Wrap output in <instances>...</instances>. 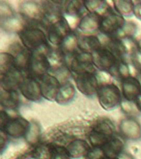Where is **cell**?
Wrapping results in <instances>:
<instances>
[{
	"mask_svg": "<svg viewBox=\"0 0 141 159\" xmlns=\"http://www.w3.org/2000/svg\"><path fill=\"white\" fill-rule=\"evenodd\" d=\"M119 134L124 140L139 141L141 139L140 123L135 117H126L120 122Z\"/></svg>",
	"mask_w": 141,
	"mask_h": 159,
	"instance_id": "cell-9",
	"label": "cell"
},
{
	"mask_svg": "<svg viewBox=\"0 0 141 159\" xmlns=\"http://www.w3.org/2000/svg\"><path fill=\"white\" fill-rule=\"evenodd\" d=\"M22 46L32 52H41L49 55L52 47L47 39L46 32L40 27L27 25L18 33Z\"/></svg>",
	"mask_w": 141,
	"mask_h": 159,
	"instance_id": "cell-1",
	"label": "cell"
},
{
	"mask_svg": "<svg viewBox=\"0 0 141 159\" xmlns=\"http://www.w3.org/2000/svg\"><path fill=\"white\" fill-rule=\"evenodd\" d=\"M27 76L16 67L1 75V87L6 91H18L21 84Z\"/></svg>",
	"mask_w": 141,
	"mask_h": 159,
	"instance_id": "cell-13",
	"label": "cell"
},
{
	"mask_svg": "<svg viewBox=\"0 0 141 159\" xmlns=\"http://www.w3.org/2000/svg\"><path fill=\"white\" fill-rule=\"evenodd\" d=\"M49 74L55 77L61 84V85L70 82V78L73 77L71 70L69 69V67L67 65H63L61 66L53 68L50 70Z\"/></svg>",
	"mask_w": 141,
	"mask_h": 159,
	"instance_id": "cell-28",
	"label": "cell"
},
{
	"mask_svg": "<svg viewBox=\"0 0 141 159\" xmlns=\"http://www.w3.org/2000/svg\"><path fill=\"white\" fill-rule=\"evenodd\" d=\"M75 81L77 89L87 97L96 95L101 82L96 73H86L73 77Z\"/></svg>",
	"mask_w": 141,
	"mask_h": 159,
	"instance_id": "cell-8",
	"label": "cell"
},
{
	"mask_svg": "<svg viewBox=\"0 0 141 159\" xmlns=\"http://www.w3.org/2000/svg\"><path fill=\"white\" fill-rule=\"evenodd\" d=\"M19 13L22 18L29 25L35 23H41L43 18V7L42 3L36 2H24L20 4Z\"/></svg>",
	"mask_w": 141,
	"mask_h": 159,
	"instance_id": "cell-10",
	"label": "cell"
},
{
	"mask_svg": "<svg viewBox=\"0 0 141 159\" xmlns=\"http://www.w3.org/2000/svg\"><path fill=\"white\" fill-rule=\"evenodd\" d=\"M107 158H117L124 152L125 140L121 136H114L110 141L102 147Z\"/></svg>",
	"mask_w": 141,
	"mask_h": 159,
	"instance_id": "cell-21",
	"label": "cell"
},
{
	"mask_svg": "<svg viewBox=\"0 0 141 159\" xmlns=\"http://www.w3.org/2000/svg\"><path fill=\"white\" fill-rule=\"evenodd\" d=\"M20 94L23 98L32 102H40L43 99L40 80L27 76L19 88Z\"/></svg>",
	"mask_w": 141,
	"mask_h": 159,
	"instance_id": "cell-11",
	"label": "cell"
},
{
	"mask_svg": "<svg viewBox=\"0 0 141 159\" xmlns=\"http://www.w3.org/2000/svg\"><path fill=\"white\" fill-rule=\"evenodd\" d=\"M22 94L19 91H6L2 89L1 92V106L5 111L15 112L22 104Z\"/></svg>",
	"mask_w": 141,
	"mask_h": 159,
	"instance_id": "cell-18",
	"label": "cell"
},
{
	"mask_svg": "<svg viewBox=\"0 0 141 159\" xmlns=\"http://www.w3.org/2000/svg\"><path fill=\"white\" fill-rule=\"evenodd\" d=\"M66 65L71 70L73 77L86 73H96L92 55L90 53L79 52L66 60Z\"/></svg>",
	"mask_w": 141,
	"mask_h": 159,
	"instance_id": "cell-4",
	"label": "cell"
},
{
	"mask_svg": "<svg viewBox=\"0 0 141 159\" xmlns=\"http://www.w3.org/2000/svg\"><path fill=\"white\" fill-rule=\"evenodd\" d=\"M138 47H139V49L141 50V39L138 41Z\"/></svg>",
	"mask_w": 141,
	"mask_h": 159,
	"instance_id": "cell-37",
	"label": "cell"
},
{
	"mask_svg": "<svg viewBox=\"0 0 141 159\" xmlns=\"http://www.w3.org/2000/svg\"><path fill=\"white\" fill-rule=\"evenodd\" d=\"M138 27L133 22H126L124 27L121 29L116 38L125 39V38H134L135 35L137 32Z\"/></svg>",
	"mask_w": 141,
	"mask_h": 159,
	"instance_id": "cell-31",
	"label": "cell"
},
{
	"mask_svg": "<svg viewBox=\"0 0 141 159\" xmlns=\"http://www.w3.org/2000/svg\"><path fill=\"white\" fill-rule=\"evenodd\" d=\"M103 47L101 38L96 35H79V52L92 54Z\"/></svg>",
	"mask_w": 141,
	"mask_h": 159,
	"instance_id": "cell-20",
	"label": "cell"
},
{
	"mask_svg": "<svg viewBox=\"0 0 141 159\" xmlns=\"http://www.w3.org/2000/svg\"><path fill=\"white\" fill-rule=\"evenodd\" d=\"M96 96L102 109L107 111H111L121 106L123 100L121 89L112 82L101 84Z\"/></svg>",
	"mask_w": 141,
	"mask_h": 159,
	"instance_id": "cell-3",
	"label": "cell"
},
{
	"mask_svg": "<svg viewBox=\"0 0 141 159\" xmlns=\"http://www.w3.org/2000/svg\"><path fill=\"white\" fill-rule=\"evenodd\" d=\"M14 66V57L11 53H1L0 55V72L1 75L4 74Z\"/></svg>",
	"mask_w": 141,
	"mask_h": 159,
	"instance_id": "cell-30",
	"label": "cell"
},
{
	"mask_svg": "<svg viewBox=\"0 0 141 159\" xmlns=\"http://www.w3.org/2000/svg\"><path fill=\"white\" fill-rule=\"evenodd\" d=\"M134 15L138 19L141 21V2H139L135 5V11H134Z\"/></svg>",
	"mask_w": 141,
	"mask_h": 159,
	"instance_id": "cell-35",
	"label": "cell"
},
{
	"mask_svg": "<svg viewBox=\"0 0 141 159\" xmlns=\"http://www.w3.org/2000/svg\"><path fill=\"white\" fill-rule=\"evenodd\" d=\"M1 133V152L4 151V148L7 147V143H8V141H9V138L4 134V132H2V130L0 131Z\"/></svg>",
	"mask_w": 141,
	"mask_h": 159,
	"instance_id": "cell-34",
	"label": "cell"
},
{
	"mask_svg": "<svg viewBox=\"0 0 141 159\" xmlns=\"http://www.w3.org/2000/svg\"><path fill=\"white\" fill-rule=\"evenodd\" d=\"M40 84L43 99L49 101H55L57 94L62 86L59 80L52 75L48 74L40 80Z\"/></svg>",
	"mask_w": 141,
	"mask_h": 159,
	"instance_id": "cell-16",
	"label": "cell"
},
{
	"mask_svg": "<svg viewBox=\"0 0 141 159\" xmlns=\"http://www.w3.org/2000/svg\"><path fill=\"white\" fill-rule=\"evenodd\" d=\"M79 35L72 32L63 41L59 48L64 54L65 58L69 59L74 55L79 52Z\"/></svg>",
	"mask_w": 141,
	"mask_h": 159,
	"instance_id": "cell-22",
	"label": "cell"
},
{
	"mask_svg": "<svg viewBox=\"0 0 141 159\" xmlns=\"http://www.w3.org/2000/svg\"><path fill=\"white\" fill-rule=\"evenodd\" d=\"M135 103L136 108L138 109L139 113H140L141 114V94L137 98V99H136Z\"/></svg>",
	"mask_w": 141,
	"mask_h": 159,
	"instance_id": "cell-36",
	"label": "cell"
},
{
	"mask_svg": "<svg viewBox=\"0 0 141 159\" xmlns=\"http://www.w3.org/2000/svg\"><path fill=\"white\" fill-rule=\"evenodd\" d=\"M102 148H92L85 159H106Z\"/></svg>",
	"mask_w": 141,
	"mask_h": 159,
	"instance_id": "cell-32",
	"label": "cell"
},
{
	"mask_svg": "<svg viewBox=\"0 0 141 159\" xmlns=\"http://www.w3.org/2000/svg\"><path fill=\"white\" fill-rule=\"evenodd\" d=\"M51 65L48 59V55L41 52H32V61L27 76L36 80H41L49 74Z\"/></svg>",
	"mask_w": 141,
	"mask_h": 159,
	"instance_id": "cell-6",
	"label": "cell"
},
{
	"mask_svg": "<svg viewBox=\"0 0 141 159\" xmlns=\"http://www.w3.org/2000/svg\"><path fill=\"white\" fill-rule=\"evenodd\" d=\"M130 59L132 66L135 68L136 70H138L141 73V50L139 49V47L138 49L131 55Z\"/></svg>",
	"mask_w": 141,
	"mask_h": 159,
	"instance_id": "cell-33",
	"label": "cell"
},
{
	"mask_svg": "<svg viewBox=\"0 0 141 159\" xmlns=\"http://www.w3.org/2000/svg\"><path fill=\"white\" fill-rule=\"evenodd\" d=\"M14 49L9 53L14 57V66L17 70L22 71L23 74H27L29 70L31 61H32V52L25 48L22 44L16 43V46L13 45Z\"/></svg>",
	"mask_w": 141,
	"mask_h": 159,
	"instance_id": "cell-14",
	"label": "cell"
},
{
	"mask_svg": "<svg viewBox=\"0 0 141 159\" xmlns=\"http://www.w3.org/2000/svg\"><path fill=\"white\" fill-rule=\"evenodd\" d=\"M102 17L96 13H87L80 18L78 29L83 35H95L100 32Z\"/></svg>",
	"mask_w": 141,
	"mask_h": 159,
	"instance_id": "cell-15",
	"label": "cell"
},
{
	"mask_svg": "<svg viewBox=\"0 0 141 159\" xmlns=\"http://www.w3.org/2000/svg\"><path fill=\"white\" fill-rule=\"evenodd\" d=\"M126 23V20L125 17L111 8L102 17L100 33L109 38H116Z\"/></svg>",
	"mask_w": 141,
	"mask_h": 159,
	"instance_id": "cell-5",
	"label": "cell"
},
{
	"mask_svg": "<svg viewBox=\"0 0 141 159\" xmlns=\"http://www.w3.org/2000/svg\"><path fill=\"white\" fill-rule=\"evenodd\" d=\"M76 96V89L71 82L63 84L57 94L55 102L61 105H65L71 103Z\"/></svg>",
	"mask_w": 141,
	"mask_h": 159,
	"instance_id": "cell-24",
	"label": "cell"
},
{
	"mask_svg": "<svg viewBox=\"0 0 141 159\" xmlns=\"http://www.w3.org/2000/svg\"><path fill=\"white\" fill-rule=\"evenodd\" d=\"M88 13L87 11L84 2L81 1H69L64 2V14L70 17H82Z\"/></svg>",
	"mask_w": 141,
	"mask_h": 159,
	"instance_id": "cell-25",
	"label": "cell"
},
{
	"mask_svg": "<svg viewBox=\"0 0 141 159\" xmlns=\"http://www.w3.org/2000/svg\"><path fill=\"white\" fill-rule=\"evenodd\" d=\"M65 147L71 159H79L82 157L85 158L92 148L90 143L83 139L72 140Z\"/></svg>",
	"mask_w": 141,
	"mask_h": 159,
	"instance_id": "cell-19",
	"label": "cell"
},
{
	"mask_svg": "<svg viewBox=\"0 0 141 159\" xmlns=\"http://www.w3.org/2000/svg\"><path fill=\"white\" fill-rule=\"evenodd\" d=\"M84 5L89 13H96L103 17L111 7L105 1H85Z\"/></svg>",
	"mask_w": 141,
	"mask_h": 159,
	"instance_id": "cell-27",
	"label": "cell"
},
{
	"mask_svg": "<svg viewBox=\"0 0 141 159\" xmlns=\"http://www.w3.org/2000/svg\"><path fill=\"white\" fill-rule=\"evenodd\" d=\"M92 60L96 70L102 72H107L116 64V57L106 47H102L92 53Z\"/></svg>",
	"mask_w": 141,
	"mask_h": 159,
	"instance_id": "cell-12",
	"label": "cell"
},
{
	"mask_svg": "<svg viewBox=\"0 0 141 159\" xmlns=\"http://www.w3.org/2000/svg\"><path fill=\"white\" fill-rule=\"evenodd\" d=\"M1 130L4 132L9 139H19L25 138L30 127V121L15 114L13 116L10 115L7 111L1 110L0 117Z\"/></svg>",
	"mask_w": 141,
	"mask_h": 159,
	"instance_id": "cell-2",
	"label": "cell"
},
{
	"mask_svg": "<svg viewBox=\"0 0 141 159\" xmlns=\"http://www.w3.org/2000/svg\"><path fill=\"white\" fill-rule=\"evenodd\" d=\"M41 130L39 123L35 120L30 121L29 129L24 138L25 141L31 146L38 145L41 139Z\"/></svg>",
	"mask_w": 141,
	"mask_h": 159,
	"instance_id": "cell-26",
	"label": "cell"
},
{
	"mask_svg": "<svg viewBox=\"0 0 141 159\" xmlns=\"http://www.w3.org/2000/svg\"><path fill=\"white\" fill-rule=\"evenodd\" d=\"M106 159H111V158H106ZM112 159H120L119 157H117V158H112Z\"/></svg>",
	"mask_w": 141,
	"mask_h": 159,
	"instance_id": "cell-38",
	"label": "cell"
},
{
	"mask_svg": "<svg viewBox=\"0 0 141 159\" xmlns=\"http://www.w3.org/2000/svg\"><path fill=\"white\" fill-rule=\"evenodd\" d=\"M123 99L129 102H135L141 94V83L137 78L130 76L121 83Z\"/></svg>",
	"mask_w": 141,
	"mask_h": 159,
	"instance_id": "cell-17",
	"label": "cell"
},
{
	"mask_svg": "<svg viewBox=\"0 0 141 159\" xmlns=\"http://www.w3.org/2000/svg\"><path fill=\"white\" fill-rule=\"evenodd\" d=\"M73 32L66 18L62 17L46 29L47 39L54 47H59L65 38Z\"/></svg>",
	"mask_w": 141,
	"mask_h": 159,
	"instance_id": "cell-7",
	"label": "cell"
},
{
	"mask_svg": "<svg viewBox=\"0 0 141 159\" xmlns=\"http://www.w3.org/2000/svg\"><path fill=\"white\" fill-rule=\"evenodd\" d=\"M135 3L131 1H114V10L123 17H129L134 15Z\"/></svg>",
	"mask_w": 141,
	"mask_h": 159,
	"instance_id": "cell-29",
	"label": "cell"
},
{
	"mask_svg": "<svg viewBox=\"0 0 141 159\" xmlns=\"http://www.w3.org/2000/svg\"><path fill=\"white\" fill-rule=\"evenodd\" d=\"M108 74L117 81L121 82L126 78L131 76L130 69L126 60H117L116 64L109 70Z\"/></svg>",
	"mask_w": 141,
	"mask_h": 159,
	"instance_id": "cell-23",
	"label": "cell"
}]
</instances>
